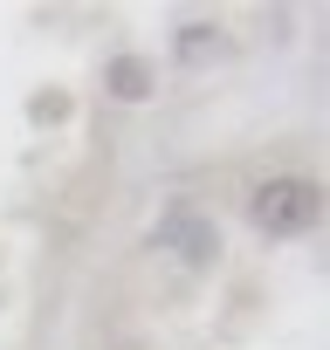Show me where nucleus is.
<instances>
[{
  "label": "nucleus",
  "instance_id": "obj_4",
  "mask_svg": "<svg viewBox=\"0 0 330 350\" xmlns=\"http://www.w3.org/2000/svg\"><path fill=\"white\" fill-rule=\"evenodd\" d=\"M214 49H220V28H214V21H186V28H179V42H173V55H179V62H200V55H214Z\"/></svg>",
  "mask_w": 330,
  "mask_h": 350
},
{
  "label": "nucleus",
  "instance_id": "obj_1",
  "mask_svg": "<svg viewBox=\"0 0 330 350\" xmlns=\"http://www.w3.org/2000/svg\"><path fill=\"white\" fill-rule=\"evenodd\" d=\"M316 213H323V193H316V179H296V172L262 179V186L248 193V220H255V234H268V241H296V234H309Z\"/></svg>",
  "mask_w": 330,
  "mask_h": 350
},
{
  "label": "nucleus",
  "instance_id": "obj_3",
  "mask_svg": "<svg viewBox=\"0 0 330 350\" xmlns=\"http://www.w3.org/2000/svg\"><path fill=\"white\" fill-rule=\"evenodd\" d=\"M151 76H158V69H151L144 55H117V62H110V96H124V103H151V90H158Z\"/></svg>",
  "mask_w": 330,
  "mask_h": 350
},
{
  "label": "nucleus",
  "instance_id": "obj_2",
  "mask_svg": "<svg viewBox=\"0 0 330 350\" xmlns=\"http://www.w3.org/2000/svg\"><path fill=\"white\" fill-rule=\"evenodd\" d=\"M158 241H173L179 247V261L186 268H214V254H220V227L200 213V206H173V213H165V227H158Z\"/></svg>",
  "mask_w": 330,
  "mask_h": 350
}]
</instances>
